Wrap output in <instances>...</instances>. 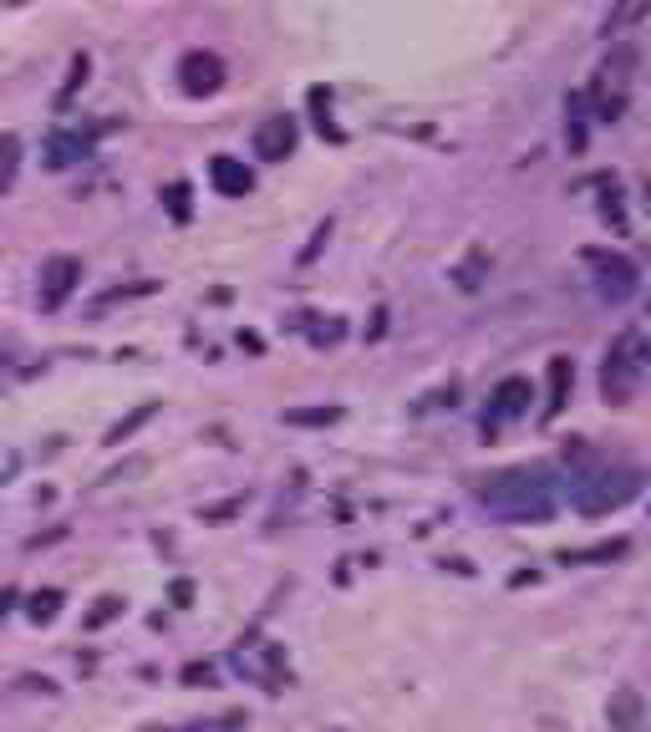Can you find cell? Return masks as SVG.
<instances>
[{
    "label": "cell",
    "mask_w": 651,
    "mask_h": 732,
    "mask_svg": "<svg viewBox=\"0 0 651 732\" xmlns=\"http://www.w3.org/2000/svg\"><path fill=\"white\" fill-rule=\"evenodd\" d=\"M16 686H26V692H36V697H56V692H62V686L51 682V676H21Z\"/></svg>",
    "instance_id": "30"
},
{
    "label": "cell",
    "mask_w": 651,
    "mask_h": 732,
    "mask_svg": "<svg viewBox=\"0 0 651 732\" xmlns=\"http://www.w3.org/2000/svg\"><path fill=\"white\" fill-rule=\"evenodd\" d=\"M381 331H387V311H377V315H372V326H366V341H377Z\"/></svg>",
    "instance_id": "33"
},
{
    "label": "cell",
    "mask_w": 651,
    "mask_h": 732,
    "mask_svg": "<svg viewBox=\"0 0 651 732\" xmlns=\"http://www.w3.org/2000/svg\"><path fill=\"white\" fill-rule=\"evenodd\" d=\"M16 606H21V590H16V585H0V621H5Z\"/></svg>",
    "instance_id": "32"
},
{
    "label": "cell",
    "mask_w": 651,
    "mask_h": 732,
    "mask_svg": "<svg viewBox=\"0 0 651 732\" xmlns=\"http://www.w3.org/2000/svg\"><path fill=\"white\" fill-rule=\"evenodd\" d=\"M636 382H641V336L636 331H621L611 351H605L601 366V397L611 407H626L636 397Z\"/></svg>",
    "instance_id": "3"
},
{
    "label": "cell",
    "mask_w": 651,
    "mask_h": 732,
    "mask_svg": "<svg viewBox=\"0 0 651 732\" xmlns=\"http://www.w3.org/2000/svg\"><path fill=\"white\" fill-rule=\"evenodd\" d=\"M636 494H641V473H636V468H605V463H595L586 478H575L570 504H575V514L605 519V514H616V509H626Z\"/></svg>",
    "instance_id": "2"
},
{
    "label": "cell",
    "mask_w": 651,
    "mask_h": 732,
    "mask_svg": "<svg viewBox=\"0 0 651 732\" xmlns=\"http://www.w3.org/2000/svg\"><path fill=\"white\" fill-rule=\"evenodd\" d=\"M341 418V407L336 402H316V407H286V422L290 427H331Z\"/></svg>",
    "instance_id": "19"
},
{
    "label": "cell",
    "mask_w": 651,
    "mask_h": 732,
    "mask_svg": "<svg viewBox=\"0 0 651 732\" xmlns=\"http://www.w3.org/2000/svg\"><path fill=\"white\" fill-rule=\"evenodd\" d=\"M87 77H92V56H87V51H77V56H72V66H66L62 92H56V108H66V102H72V97L87 87Z\"/></svg>",
    "instance_id": "20"
},
{
    "label": "cell",
    "mask_w": 651,
    "mask_h": 732,
    "mask_svg": "<svg viewBox=\"0 0 651 732\" xmlns=\"http://www.w3.org/2000/svg\"><path fill=\"white\" fill-rule=\"evenodd\" d=\"M178 87L184 97H214L224 87V62L214 51H184L178 62Z\"/></svg>",
    "instance_id": "5"
},
{
    "label": "cell",
    "mask_w": 651,
    "mask_h": 732,
    "mask_svg": "<svg viewBox=\"0 0 651 732\" xmlns=\"http://www.w3.org/2000/svg\"><path fill=\"white\" fill-rule=\"evenodd\" d=\"M326 239H331V219H326V224H316V234H311V245H305V250H301V265H311V260H316V254H321V245H326Z\"/></svg>",
    "instance_id": "29"
},
{
    "label": "cell",
    "mask_w": 651,
    "mask_h": 732,
    "mask_svg": "<svg viewBox=\"0 0 651 732\" xmlns=\"http://www.w3.org/2000/svg\"><path fill=\"white\" fill-rule=\"evenodd\" d=\"M87 148H92V138H81V133H51L47 142V168H72V163H81L87 158Z\"/></svg>",
    "instance_id": "13"
},
{
    "label": "cell",
    "mask_w": 651,
    "mask_h": 732,
    "mask_svg": "<svg viewBox=\"0 0 651 732\" xmlns=\"http://www.w3.org/2000/svg\"><path fill=\"white\" fill-rule=\"evenodd\" d=\"M570 392H575V361H570V357H555V361H550V397H544V422L565 412Z\"/></svg>",
    "instance_id": "12"
},
{
    "label": "cell",
    "mask_w": 651,
    "mask_h": 732,
    "mask_svg": "<svg viewBox=\"0 0 651 732\" xmlns=\"http://www.w3.org/2000/svg\"><path fill=\"white\" fill-rule=\"evenodd\" d=\"M631 72H636V47L631 41H616V47L605 51V62H601V87L605 92H611V87H616V92H626V87H631Z\"/></svg>",
    "instance_id": "11"
},
{
    "label": "cell",
    "mask_w": 651,
    "mask_h": 732,
    "mask_svg": "<svg viewBox=\"0 0 651 732\" xmlns=\"http://www.w3.org/2000/svg\"><path fill=\"white\" fill-rule=\"evenodd\" d=\"M239 509H244V499H229V504H209V509H199V519H204V524H224V519H235Z\"/></svg>",
    "instance_id": "28"
},
{
    "label": "cell",
    "mask_w": 651,
    "mask_h": 732,
    "mask_svg": "<svg viewBox=\"0 0 651 732\" xmlns=\"http://www.w3.org/2000/svg\"><path fill=\"white\" fill-rule=\"evenodd\" d=\"M611 728L616 732H647V702L636 686H616L611 692Z\"/></svg>",
    "instance_id": "10"
},
{
    "label": "cell",
    "mask_w": 651,
    "mask_h": 732,
    "mask_svg": "<svg viewBox=\"0 0 651 732\" xmlns=\"http://www.w3.org/2000/svg\"><path fill=\"white\" fill-rule=\"evenodd\" d=\"M651 11V0H611V16H605V36H626L636 21Z\"/></svg>",
    "instance_id": "17"
},
{
    "label": "cell",
    "mask_w": 651,
    "mask_h": 732,
    "mask_svg": "<svg viewBox=\"0 0 651 732\" xmlns=\"http://www.w3.org/2000/svg\"><path fill=\"white\" fill-rule=\"evenodd\" d=\"M209 184H214V194L219 199H244L254 188V173L239 163V158H229V153H214L209 158Z\"/></svg>",
    "instance_id": "9"
},
{
    "label": "cell",
    "mask_w": 651,
    "mask_h": 732,
    "mask_svg": "<svg viewBox=\"0 0 651 732\" xmlns=\"http://www.w3.org/2000/svg\"><path fill=\"white\" fill-rule=\"evenodd\" d=\"M565 142H570V153H586V142H590V97L586 92H575L570 97V108H565Z\"/></svg>",
    "instance_id": "15"
},
{
    "label": "cell",
    "mask_w": 651,
    "mask_h": 732,
    "mask_svg": "<svg viewBox=\"0 0 651 732\" xmlns=\"http://www.w3.org/2000/svg\"><path fill=\"white\" fill-rule=\"evenodd\" d=\"M178 682H184V686H214V682H219V671L209 667V661H189V667L178 671Z\"/></svg>",
    "instance_id": "25"
},
{
    "label": "cell",
    "mask_w": 651,
    "mask_h": 732,
    "mask_svg": "<svg viewBox=\"0 0 651 732\" xmlns=\"http://www.w3.org/2000/svg\"><path fill=\"white\" fill-rule=\"evenodd\" d=\"M478 509H489L504 524H544L555 514V473L544 463H519V468H499L474 488Z\"/></svg>",
    "instance_id": "1"
},
{
    "label": "cell",
    "mask_w": 651,
    "mask_h": 732,
    "mask_svg": "<svg viewBox=\"0 0 651 732\" xmlns=\"http://www.w3.org/2000/svg\"><path fill=\"white\" fill-rule=\"evenodd\" d=\"M626 555V539H605V545H590V549H560V564H605V560H621Z\"/></svg>",
    "instance_id": "18"
},
{
    "label": "cell",
    "mask_w": 651,
    "mask_h": 732,
    "mask_svg": "<svg viewBox=\"0 0 651 732\" xmlns=\"http://www.w3.org/2000/svg\"><path fill=\"white\" fill-rule=\"evenodd\" d=\"M153 418H158V402H138L133 412H127V418H117V422L107 427V437H102V448H123L127 437L138 433V427H148Z\"/></svg>",
    "instance_id": "14"
},
{
    "label": "cell",
    "mask_w": 651,
    "mask_h": 732,
    "mask_svg": "<svg viewBox=\"0 0 651 732\" xmlns=\"http://www.w3.org/2000/svg\"><path fill=\"white\" fill-rule=\"evenodd\" d=\"M529 407H535L529 376H504L489 397V422H519V418H529Z\"/></svg>",
    "instance_id": "7"
},
{
    "label": "cell",
    "mask_w": 651,
    "mask_h": 732,
    "mask_svg": "<svg viewBox=\"0 0 651 732\" xmlns=\"http://www.w3.org/2000/svg\"><path fill=\"white\" fill-rule=\"evenodd\" d=\"M123 595H97L92 600V610H87V616H81V631H102V625H112L117 621V616H123Z\"/></svg>",
    "instance_id": "21"
},
{
    "label": "cell",
    "mask_w": 651,
    "mask_h": 732,
    "mask_svg": "<svg viewBox=\"0 0 651 732\" xmlns=\"http://www.w3.org/2000/svg\"><path fill=\"white\" fill-rule=\"evenodd\" d=\"M311 112H316L321 133H331V138H336V127H331V92H321V87H316V92H311Z\"/></svg>",
    "instance_id": "27"
},
{
    "label": "cell",
    "mask_w": 651,
    "mask_h": 732,
    "mask_svg": "<svg viewBox=\"0 0 651 732\" xmlns=\"http://www.w3.org/2000/svg\"><path fill=\"white\" fill-rule=\"evenodd\" d=\"M168 600H174V606L184 610V606L193 600V580H174V585H168Z\"/></svg>",
    "instance_id": "31"
},
{
    "label": "cell",
    "mask_w": 651,
    "mask_h": 732,
    "mask_svg": "<svg viewBox=\"0 0 651 732\" xmlns=\"http://www.w3.org/2000/svg\"><path fill=\"white\" fill-rule=\"evenodd\" d=\"M438 570H453V575H474V564H468V560H443Z\"/></svg>",
    "instance_id": "34"
},
{
    "label": "cell",
    "mask_w": 651,
    "mask_h": 732,
    "mask_svg": "<svg viewBox=\"0 0 651 732\" xmlns=\"http://www.w3.org/2000/svg\"><path fill=\"white\" fill-rule=\"evenodd\" d=\"M62 606H66V590L47 585V590L26 595V621H31V625H51L56 616H62Z\"/></svg>",
    "instance_id": "16"
},
{
    "label": "cell",
    "mask_w": 651,
    "mask_h": 732,
    "mask_svg": "<svg viewBox=\"0 0 651 732\" xmlns=\"http://www.w3.org/2000/svg\"><path fill=\"white\" fill-rule=\"evenodd\" d=\"M453 402H458V382H448V387L428 392V397L417 402V412H438V407H453Z\"/></svg>",
    "instance_id": "26"
},
{
    "label": "cell",
    "mask_w": 651,
    "mask_h": 732,
    "mask_svg": "<svg viewBox=\"0 0 651 732\" xmlns=\"http://www.w3.org/2000/svg\"><path fill=\"white\" fill-rule=\"evenodd\" d=\"M21 173V138L16 133H0V194H11Z\"/></svg>",
    "instance_id": "22"
},
{
    "label": "cell",
    "mask_w": 651,
    "mask_h": 732,
    "mask_svg": "<svg viewBox=\"0 0 651 732\" xmlns=\"http://www.w3.org/2000/svg\"><path fill=\"white\" fill-rule=\"evenodd\" d=\"M484 270H489V254L474 250L468 260H463L458 270H453V280H458V290H478V280H484Z\"/></svg>",
    "instance_id": "24"
},
{
    "label": "cell",
    "mask_w": 651,
    "mask_h": 732,
    "mask_svg": "<svg viewBox=\"0 0 651 732\" xmlns=\"http://www.w3.org/2000/svg\"><path fill=\"white\" fill-rule=\"evenodd\" d=\"M590 270H595L601 300H631L636 285H641V275H636V265L626 254H590Z\"/></svg>",
    "instance_id": "6"
},
{
    "label": "cell",
    "mask_w": 651,
    "mask_h": 732,
    "mask_svg": "<svg viewBox=\"0 0 651 732\" xmlns=\"http://www.w3.org/2000/svg\"><path fill=\"white\" fill-rule=\"evenodd\" d=\"M163 203H168V214H174L178 224H189V214H193V188L184 184V178H174V184L163 188Z\"/></svg>",
    "instance_id": "23"
},
{
    "label": "cell",
    "mask_w": 651,
    "mask_h": 732,
    "mask_svg": "<svg viewBox=\"0 0 651 732\" xmlns=\"http://www.w3.org/2000/svg\"><path fill=\"white\" fill-rule=\"evenodd\" d=\"M81 285V260L77 254H51L47 265H41V311H56L66 300L77 296Z\"/></svg>",
    "instance_id": "4"
},
{
    "label": "cell",
    "mask_w": 651,
    "mask_h": 732,
    "mask_svg": "<svg viewBox=\"0 0 651 732\" xmlns=\"http://www.w3.org/2000/svg\"><path fill=\"white\" fill-rule=\"evenodd\" d=\"M11 5H26V0H11Z\"/></svg>",
    "instance_id": "35"
},
{
    "label": "cell",
    "mask_w": 651,
    "mask_h": 732,
    "mask_svg": "<svg viewBox=\"0 0 651 732\" xmlns=\"http://www.w3.org/2000/svg\"><path fill=\"white\" fill-rule=\"evenodd\" d=\"M296 153V123L290 117H270L254 127V158L260 163H286Z\"/></svg>",
    "instance_id": "8"
}]
</instances>
